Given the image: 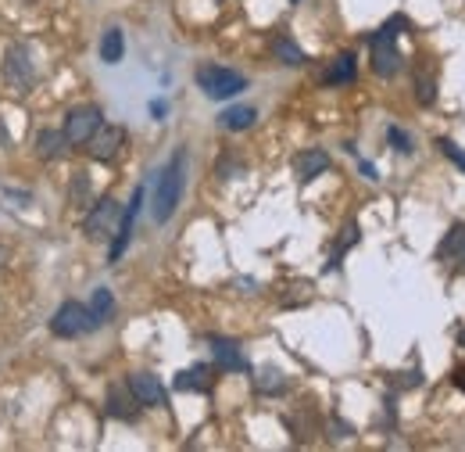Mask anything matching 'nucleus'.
I'll list each match as a JSON object with an SVG mask.
<instances>
[{"label": "nucleus", "mask_w": 465, "mask_h": 452, "mask_svg": "<svg viewBox=\"0 0 465 452\" xmlns=\"http://www.w3.org/2000/svg\"><path fill=\"white\" fill-rule=\"evenodd\" d=\"M183 187H187V151H176L154 183V223H169L176 216L183 201Z\"/></svg>", "instance_id": "1"}, {"label": "nucleus", "mask_w": 465, "mask_h": 452, "mask_svg": "<svg viewBox=\"0 0 465 452\" xmlns=\"http://www.w3.org/2000/svg\"><path fill=\"white\" fill-rule=\"evenodd\" d=\"M398 25H401V18H398V22H387V25H383V29H376V32H373V40H369V50H373V72H376V75H383V79H390V75L401 68Z\"/></svg>", "instance_id": "2"}, {"label": "nucleus", "mask_w": 465, "mask_h": 452, "mask_svg": "<svg viewBox=\"0 0 465 452\" xmlns=\"http://www.w3.org/2000/svg\"><path fill=\"white\" fill-rule=\"evenodd\" d=\"M197 86H201L205 97H212V101H230V97H236V93L247 86V79H243L240 72L226 68V65H201V68H197Z\"/></svg>", "instance_id": "3"}, {"label": "nucleus", "mask_w": 465, "mask_h": 452, "mask_svg": "<svg viewBox=\"0 0 465 452\" xmlns=\"http://www.w3.org/2000/svg\"><path fill=\"white\" fill-rule=\"evenodd\" d=\"M118 223H122V205L115 198H101L93 205V212L83 219V230L90 241H108L118 234Z\"/></svg>", "instance_id": "4"}, {"label": "nucleus", "mask_w": 465, "mask_h": 452, "mask_svg": "<svg viewBox=\"0 0 465 452\" xmlns=\"http://www.w3.org/2000/svg\"><path fill=\"white\" fill-rule=\"evenodd\" d=\"M93 327H101V323L93 320L90 306H79V302H65V306L54 313V320H50V331H54L57 338H79V334H86V331H93Z\"/></svg>", "instance_id": "5"}, {"label": "nucleus", "mask_w": 465, "mask_h": 452, "mask_svg": "<svg viewBox=\"0 0 465 452\" xmlns=\"http://www.w3.org/2000/svg\"><path fill=\"white\" fill-rule=\"evenodd\" d=\"M101 126H104V111H101L97 104H79V108H72L68 119H65V137H68L72 144H86Z\"/></svg>", "instance_id": "6"}, {"label": "nucleus", "mask_w": 465, "mask_h": 452, "mask_svg": "<svg viewBox=\"0 0 465 452\" xmlns=\"http://www.w3.org/2000/svg\"><path fill=\"white\" fill-rule=\"evenodd\" d=\"M4 75H7V83H11L18 93H29V86H32V79H36V68H32L25 47H11V50H7V58H4Z\"/></svg>", "instance_id": "7"}, {"label": "nucleus", "mask_w": 465, "mask_h": 452, "mask_svg": "<svg viewBox=\"0 0 465 452\" xmlns=\"http://www.w3.org/2000/svg\"><path fill=\"white\" fill-rule=\"evenodd\" d=\"M122 147H126V129H122V126H101V129L86 140V151H90V158H97V162H111Z\"/></svg>", "instance_id": "8"}, {"label": "nucleus", "mask_w": 465, "mask_h": 452, "mask_svg": "<svg viewBox=\"0 0 465 452\" xmlns=\"http://www.w3.org/2000/svg\"><path fill=\"white\" fill-rule=\"evenodd\" d=\"M437 259L452 270H462L465 273V223H452V230L444 234L441 248H437Z\"/></svg>", "instance_id": "9"}, {"label": "nucleus", "mask_w": 465, "mask_h": 452, "mask_svg": "<svg viewBox=\"0 0 465 452\" xmlns=\"http://www.w3.org/2000/svg\"><path fill=\"white\" fill-rule=\"evenodd\" d=\"M144 187H136V194H133V201H129V208L122 212V223H118V234L111 237V262L126 252V244H129V237H133V223H136V216H140V205H144Z\"/></svg>", "instance_id": "10"}, {"label": "nucleus", "mask_w": 465, "mask_h": 452, "mask_svg": "<svg viewBox=\"0 0 465 452\" xmlns=\"http://www.w3.org/2000/svg\"><path fill=\"white\" fill-rule=\"evenodd\" d=\"M326 169H329V155H326L322 147H308V151L294 155V176H297L301 183H308V180L322 176Z\"/></svg>", "instance_id": "11"}, {"label": "nucleus", "mask_w": 465, "mask_h": 452, "mask_svg": "<svg viewBox=\"0 0 465 452\" xmlns=\"http://www.w3.org/2000/svg\"><path fill=\"white\" fill-rule=\"evenodd\" d=\"M129 388L140 406H165V385L154 374H129Z\"/></svg>", "instance_id": "12"}, {"label": "nucleus", "mask_w": 465, "mask_h": 452, "mask_svg": "<svg viewBox=\"0 0 465 452\" xmlns=\"http://www.w3.org/2000/svg\"><path fill=\"white\" fill-rule=\"evenodd\" d=\"M212 356H215V363H219L223 370H230V374L250 370L247 359H243V352H240V345L230 341V338H212Z\"/></svg>", "instance_id": "13"}, {"label": "nucleus", "mask_w": 465, "mask_h": 452, "mask_svg": "<svg viewBox=\"0 0 465 452\" xmlns=\"http://www.w3.org/2000/svg\"><path fill=\"white\" fill-rule=\"evenodd\" d=\"M133 403H136L133 388H126V385H111V392H108V413H111V417H118V421H133V417H136Z\"/></svg>", "instance_id": "14"}, {"label": "nucleus", "mask_w": 465, "mask_h": 452, "mask_svg": "<svg viewBox=\"0 0 465 452\" xmlns=\"http://www.w3.org/2000/svg\"><path fill=\"white\" fill-rule=\"evenodd\" d=\"M254 119H258V111H254L250 104H232V108H226V111L219 115V126L230 129V133H240V129H250Z\"/></svg>", "instance_id": "15"}, {"label": "nucleus", "mask_w": 465, "mask_h": 452, "mask_svg": "<svg viewBox=\"0 0 465 452\" xmlns=\"http://www.w3.org/2000/svg\"><path fill=\"white\" fill-rule=\"evenodd\" d=\"M355 75H358V58H355L351 50H344V54L329 65L326 83H329V86H340V83H355Z\"/></svg>", "instance_id": "16"}, {"label": "nucleus", "mask_w": 465, "mask_h": 452, "mask_svg": "<svg viewBox=\"0 0 465 452\" xmlns=\"http://www.w3.org/2000/svg\"><path fill=\"white\" fill-rule=\"evenodd\" d=\"M122 54H126V36H122V29H108V32L101 36V61H104V65H118Z\"/></svg>", "instance_id": "17"}, {"label": "nucleus", "mask_w": 465, "mask_h": 452, "mask_svg": "<svg viewBox=\"0 0 465 452\" xmlns=\"http://www.w3.org/2000/svg\"><path fill=\"white\" fill-rule=\"evenodd\" d=\"M72 140L65 137V129H43L39 137H36V151L43 155V158H57V155H65V147H68Z\"/></svg>", "instance_id": "18"}, {"label": "nucleus", "mask_w": 465, "mask_h": 452, "mask_svg": "<svg viewBox=\"0 0 465 452\" xmlns=\"http://www.w3.org/2000/svg\"><path fill=\"white\" fill-rule=\"evenodd\" d=\"M272 50H276V58L283 61V65H290V68H297V65H304V50L290 40V36H279L276 43H272Z\"/></svg>", "instance_id": "19"}, {"label": "nucleus", "mask_w": 465, "mask_h": 452, "mask_svg": "<svg viewBox=\"0 0 465 452\" xmlns=\"http://www.w3.org/2000/svg\"><path fill=\"white\" fill-rule=\"evenodd\" d=\"M90 313H93V320H97V323H108V320H111V313H115V298H111V291H108V288H97V291H93V298H90Z\"/></svg>", "instance_id": "20"}, {"label": "nucleus", "mask_w": 465, "mask_h": 452, "mask_svg": "<svg viewBox=\"0 0 465 452\" xmlns=\"http://www.w3.org/2000/svg\"><path fill=\"white\" fill-rule=\"evenodd\" d=\"M176 388H180V392H205V388H208V367L183 370V374L176 377Z\"/></svg>", "instance_id": "21"}, {"label": "nucleus", "mask_w": 465, "mask_h": 452, "mask_svg": "<svg viewBox=\"0 0 465 452\" xmlns=\"http://www.w3.org/2000/svg\"><path fill=\"white\" fill-rule=\"evenodd\" d=\"M254 385H258V392H283L286 388V381H283V374L279 370H272V367H265V370H258V377H254Z\"/></svg>", "instance_id": "22"}, {"label": "nucleus", "mask_w": 465, "mask_h": 452, "mask_svg": "<svg viewBox=\"0 0 465 452\" xmlns=\"http://www.w3.org/2000/svg\"><path fill=\"white\" fill-rule=\"evenodd\" d=\"M416 101L426 104V108L437 101V79H434V75H419V79H416Z\"/></svg>", "instance_id": "23"}, {"label": "nucleus", "mask_w": 465, "mask_h": 452, "mask_svg": "<svg viewBox=\"0 0 465 452\" xmlns=\"http://www.w3.org/2000/svg\"><path fill=\"white\" fill-rule=\"evenodd\" d=\"M387 140H390V147H394L398 155H412V147H416L412 137H408L401 126H390V129H387Z\"/></svg>", "instance_id": "24"}, {"label": "nucleus", "mask_w": 465, "mask_h": 452, "mask_svg": "<svg viewBox=\"0 0 465 452\" xmlns=\"http://www.w3.org/2000/svg\"><path fill=\"white\" fill-rule=\"evenodd\" d=\"M437 147L444 151V158H452V162H455V165L465 173V151L455 144V140H452V137H441V140H437Z\"/></svg>", "instance_id": "25"}, {"label": "nucleus", "mask_w": 465, "mask_h": 452, "mask_svg": "<svg viewBox=\"0 0 465 452\" xmlns=\"http://www.w3.org/2000/svg\"><path fill=\"white\" fill-rule=\"evenodd\" d=\"M452 385L465 392V363H462V367H455V374H452Z\"/></svg>", "instance_id": "26"}, {"label": "nucleus", "mask_w": 465, "mask_h": 452, "mask_svg": "<svg viewBox=\"0 0 465 452\" xmlns=\"http://www.w3.org/2000/svg\"><path fill=\"white\" fill-rule=\"evenodd\" d=\"M362 173H365L369 180H380V176H376V165H373V162H362Z\"/></svg>", "instance_id": "27"}, {"label": "nucleus", "mask_w": 465, "mask_h": 452, "mask_svg": "<svg viewBox=\"0 0 465 452\" xmlns=\"http://www.w3.org/2000/svg\"><path fill=\"white\" fill-rule=\"evenodd\" d=\"M294 4H297V0H294Z\"/></svg>", "instance_id": "28"}]
</instances>
